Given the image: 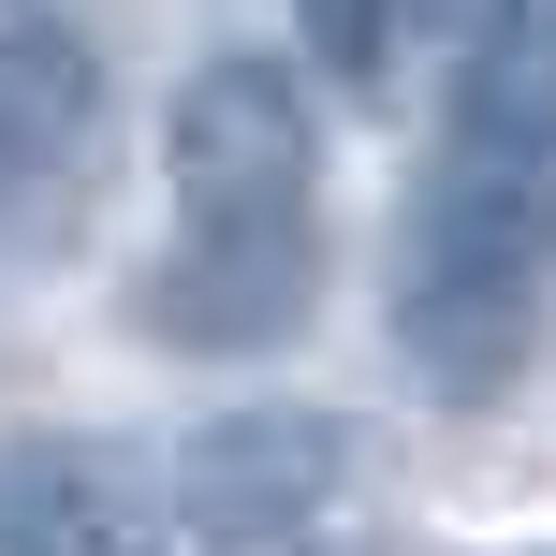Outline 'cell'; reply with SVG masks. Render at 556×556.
<instances>
[{
    "label": "cell",
    "mask_w": 556,
    "mask_h": 556,
    "mask_svg": "<svg viewBox=\"0 0 556 556\" xmlns=\"http://www.w3.org/2000/svg\"><path fill=\"white\" fill-rule=\"evenodd\" d=\"M293 45L323 88H381L395 74V0H293Z\"/></svg>",
    "instance_id": "8"
},
{
    "label": "cell",
    "mask_w": 556,
    "mask_h": 556,
    "mask_svg": "<svg viewBox=\"0 0 556 556\" xmlns=\"http://www.w3.org/2000/svg\"><path fill=\"white\" fill-rule=\"evenodd\" d=\"M498 15H528V0H395V29H440V45H483Z\"/></svg>",
    "instance_id": "9"
},
{
    "label": "cell",
    "mask_w": 556,
    "mask_h": 556,
    "mask_svg": "<svg viewBox=\"0 0 556 556\" xmlns=\"http://www.w3.org/2000/svg\"><path fill=\"white\" fill-rule=\"evenodd\" d=\"M556 307V162H513V147H469L425 162V191L395 205L381 250V337L440 410H498L542 352Z\"/></svg>",
    "instance_id": "1"
},
{
    "label": "cell",
    "mask_w": 556,
    "mask_h": 556,
    "mask_svg": "<svg viewBox=\"0 0 556 556\" xmlns=\"http://www.w3.org/2000/svg\"><path fill=\"white\" fill-rule=\"evenodd\" d=\"M454 132H469V147H513V162H556V0H528V15H498L469 45Z\"/></svg>",
    "instance_id": "7"
},
{
    "label": "cell",
    "mask_w": 556,
    "mask_h": 556,
    "mask_svg": "<svg viewBox=\"0 0 556 556\" xmlns=\"http://www.w3.org/2000/svg\"><path fill=\"white\" fill-rule=\"evenodd\" d=\"M352 454L366 440L337 410L264 395V410H220V425H191V440L162 454V513H176V542H205V556H293L352 498Z\"/></svg>",
    "instance_id": "3"
},
{
    "label": "cell",
    "mask_w": 556,
    "mask_h": 556,
    "mask_svg": "<svg viewBox=\"0 0 556 556\" xmlns=\"http://www.w3.org/2000/svg\"><path fill=\"white\" fill-rule=\"evenodd\" d=\"M176 513H162V454L132 440H0V556H162Z\"/></svg>",
    "instance_id": "4"
},
{
    "label": "cell",
    "mask_w": 556,
    "mask_h": 556,
    "mask_svg": "<svg viewBox=\"0 0 556 556\" xmlns=\"http://www.w3.org/2000/svg\"><path fill=\"white\" fill-rule=\"evenodd\" d=\"M103 162V59L59 15H0V205H59Z\"/></svg>",
    "instance_id": "5"
},
{
    "label": "cell",
    "mask_w": 556,
    "mask_h": 556,
    "mask_svg": "<svg viewBox=\"0 0 556 556\" xmlns=\"http://www.w3.org/2000/svg\"><path fill=\"white\" fill-rule=\"evenodd\" d=\"M162 191L191 250H323V117L278 59H205L162 103Z\"/></svg>",
    "instance_id": "2"
},
{
    "label": "cell",
    "mask_w": 556,
    "mask_h": 556,
    "mask_svg": "<svg viewBox=\"0 0 556 556\" xmlns=\"http://www.w3.org/2000/svg\"><path fill=\"white\" fill-rule=\"evenodd\" d=\"M307 293H323V250H191L176 235L132 278V323L176 337V352H264V337L307 323Z\"/></svg>",
    "instance_id": "6"
}]
</instances>
